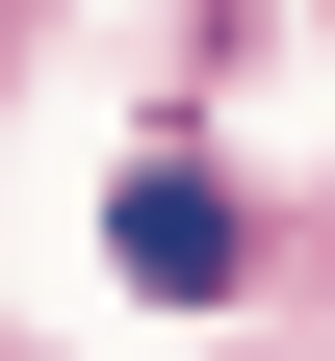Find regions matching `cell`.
<instances>
[{
  "label": "cell",
  "instance_id": "6da1fadb",
  "mask_svg": "<svg viewBox=\"0 0 335 361\" xmlns=\"http://www.w3.org/2000/svg\"><path fill=\"white\" fill-rule=\"evenodd\" d=\"M104 258H129L155 310H232V258H258V233H232V180H207V155H155V180L104 207Z\"/></svg>",
  "mask_w": 335,
  "mask_h": 361
}]
</instances>
